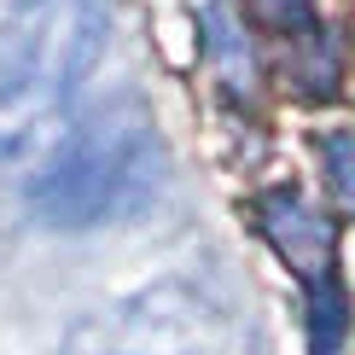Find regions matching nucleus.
I'll use <instances>...</instances> for the list:
<instances>
[{
  "instance_id": "1",
  "label": "nucleus",
  "mask_w": 355,
  "mask_h": 355,
  "mask_svg": "<svg viewBox=\"0 0 355 355\" xmlns=\"http://www.w3.org/2000/svg\"><path fill=\"white\" fill-rule=\"evenodd\" d=\"M164 175L169 157L152 116L135 99H116L58 135L47 169L29 187V204L47 227H105L140 216L164 192Z\"/></svg>"
},
{
  "instance_id": "5",
  "label": "nucleus",
  "mask_w": 355,
  "mask_h": 355,
  "mask_svg": "<svg viewBox=\"0 0 355 355\" xmlns=\"http://www.w3.org/2000/svg\"><path fill=\"white\" fill-rule=\"evenodd\" d=\"M204 53H210V70L227 82V94H257V53L245 41V24L233 18L221 0H204Z\"/></svg>"
},
{
  "instance_id": "8",
  "label": "nucleus",
  "mask_w": 355,
  "mask_h": 355,
  "mask_svg": "<svg viewBox=\"0 0 355 355\" xmlns=\"http://www.w3.org/2000/svg\"><path fill=\"white\" fill-rule=\"evenodd\" d=\"M250 18H262L268 29L286 35H315V0H245Z\"/></svg>"
},
{
  "instance_id": "7",
  "label": "nucleus",
  "mask_w": 355,
  "mask_h": 355,
  "mask_svg": "<svg viewBox=\"0 0 355 355\" xmlns=\"http://www.w3.org/2000/svg\"><path fill=\"white\" fill-rule=\"evenodd\" d=\"M320 164H327V187H332V198L355 216V128L320 135Z\"/></svg>"
},
{
  "instance_id": "3",
  "label": "nucleus",
  "mask_w": 355,
  "mask_h": 355,
  "mask_svg": "<svg viewBox=\"0 0 355 355\" xmlns=\"http://www.w3.org/2000/svg\"><path fill=\"white\" fill-rule=\"evenodd\" d=\"M221 349H227V315L198 286H181V279L94 315L70 344V355H221Z\"/></svg>"
},
{
  "instance_id": "6",
  "label": "nucleus",
  "mask_w": 355,
  "mask_h": 355,
  "mask_svg": "<svg viewBox=\"0 0 355 355\" xmlns=\"http://www.w3.org/2000/svg\"><path fill=\"white\" fill-rule=\"evenodd\" d=\"M349 338V297L338 279H315L309 286V349L315 355H338Z\"/></svg>"
},
{
  "instance_id": "2",
  "label": "nucleus",
  "mask_w": 355,
  "mask_h": 355,
  "mask_svg": "<svg viewBox=\"0 0 355 355\" xmlns=\"http://www.w3.org/2000/svg\"><path fill=\"white\" fill-rule=\"evenodd\" d=\"M105 0H24L0 35V152H24L94 76Z\"/></svg>"
},
{
  "instance_id": "4",
  "label": "nucleus",
  "mask_w": 355,
  "mask_h": 355,
  "mask_svg": "<svg viewBox=\"0 0 355 355\" xmlns=\"http://www.w3.org/2000/svg\"><path fill=\"white\" fill-rule=\"evenodd\" d=\"M257 227L262 239L279 250V262H286L291 274L303 279V286H315V279H332V262H338V227L327 210H315V204L303 198L297 187H274L257 198Z\"/></svg>"
}]
</instances>
